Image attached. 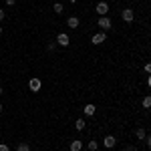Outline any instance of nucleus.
I'll list each match as a JSON object with an SVG mask.
<instances>
[{"instance_id":"f257e3e1","label":"nucleus","mask_w":151,"mask_h":151,"mask_svg":"<svg viewBox=\"0 0 151 151\" xmlns=\"http://www.w3.org/2000/svg\"><path fill=\"white\" fill-rule=\"evenodd\" d=\"M40 85H42L40 79H38V77H32V79L28 81V89H30L32 93H36V91H40Z\"/></svg>"},{"instance_id":"f03ea898","label":"nucleus","mask_w":151,"mask_h":151,"mask_svg":"<svg viewBox=\"0 0 151 151\" xmlns=\"http://www.w3.org/2000/svg\"><path fill=\"white\" fill-rule=\"evenodd\" d=\"M97 26H99V28H103V32H105V30H109V28L113 26V22H111L107 16H101V18H99V22H97Z\"/></svg>"},{"instance_id":"7ed1b4c3","label":"nucleus","mask_w":151,"mask_h":151,"mask_svg":"<svg viewBox=\"0 0 151 151\" xmlns=\"http://www.w3.org/2000/svg\"><path fill=\"white\" fill-rule=\"evenodd\" d=\"M69 42H70L69 35H65V32H58L57 35V45H60V47H69Z\"/></svg>"},{"instance_id":"20e7f679","label":"nucleus","mask_w":151,"mask_h":151,"mask_svg":"<svg viewBox=\"0 0 151 151\" xmlns=\"http://www.w3.org/2000/svg\"><path fill=\"white\" fill-rule=\"evenodd\" d=\"M105 40H107V35H105V32H95V35L91 36V42H93V45H101Z\"/></svg>"},{"instance_id":"39448f33","label":"nucleus","mask_w":151,"mask_h":151,"mask_svg":"<svg viewBox=\"0 0 151 151\" xmlns=\"http://www.w3.org/2000/svg\"><path fill=\"white\" fill-rule=\"evenodd\" d=\"M121 18H123L125 22H133V18H135V12L131 10V8H125V10L121 12Z\"/></svg>"},{"instance_id":"423d86ee","label":"nucleus","mask_w":151,"mask_h":151,"mask_svg":"<svg viewBox=\"0 0 151 151\" xmlns=\"http://www.w3.org/2000/svg\"><path fill=\"white\" fill-rule=\"evenodd\" d=\"M107 12H109V4L107 2H97V14L107 16Z\"/></svg>"},{"instance_id":"0eeeda50","label":"nucleus","mask_w":151,"mask_h":151,"mask_svg":"<svg viewBox=\"0 0 151 151\" xmlns=\"http://www.w3.org/2000/svg\"><path fill=\"white\" fill-rule=\"evenodd\" d=\"M83 113H85L87 117H93L95 113H97V107H95L93 103H87V105H85V109H83Z\"/></svg>"},{"instance_id":"6e6552de","label":"nucleus","mask_w":151,"mask_h":151,"mask_svg":"<svg viewBox=\"0 0 151 151\" xmlns=\"http://www.w3.org/2000/svg\"><path fill=\"white\" fill-rule=\"evenodd\" d=\"M115 143H117V139L113 137V135H107V137L103 139V145L107 147V149H111V147H115Z\"/></svg>"},{"instance_id":"1a4fd4ad","label":"nucleus","mask_w":151,"mask_h":151,"mask_svg":"<svg viewBox=\"0 0 151 151\" xmlns=\"http://www.w3.org/2000/svg\"><path fill=\"white\" fill-rule=\"evenodd\" d=\"M83 149V141H70V151H81Z\"/></svg>"},{"instance_id":"9d476101","label":"nucleus","mask_w":151,"mask_h":151,"mask_svg":"<svg viewBox=\"0 0 151 151\" xmlns=\"http://www.w3.org/2000/svg\"><path fill=\"white\" fill-rule=\"evenodd\" d=\"M67 24H69V28H77V26H79V18H77V16H70L69 20H67Z\"/></svg>"},{"instance_id":"9b49d317","label":"nucleus","mask_w":151,"mask_h":151,"mask_svg":"<svg viewBox=\"0 0 151 151\" xmlns=\"http://www.w3.org/2000/svg\"><path fill=\"white\" fill-rule=\"evenodd\" d=\"M85 127H87V123H85L83 119H77V121H75V129H77V131H83Z\"/></svg>"},{"instance_id":"f8f14e48","label":"nucleus","mask_w":151,"mask_h":151,"mask_svg":"<svg viewBox=\"0 0 151 151\" xmlns=\"http://www.w3.org/2000/svg\"><path fill=\"white\" fill-rule=\"evenodd\" d=\"M141 105H143V109H149V107H151V95H147V97H143V101H141Z\"/></svg>"},{"instance_id":"ddd939ff","label":"nucleus","mask_w":151,"mask_h":151,"mask_svg":"<svg viewBox=\"0 0 151 151\" xmlns=\"http://www.w3.org/2000/svg\"><path fill=\"white\" fill-rule=\"evenodd\" d=\"M135 135H137V139H145V137H147V135H145V129H137V131H135Z\"/></svg>"},{"instance_id":"4468645a","label":"nucleus","mask_w":151,"mask_h":151,"mask_svg":"<svg viewBox=\"0 0 151 151\" xmlns=\"http://www.w3.org/2000/svg\"><path fill=\"white\" fill-rule=\"evenodd\" d=\"M87 147H89L91 151H97V147H99V141H89V143H87Z\"/></svg>"},{"instance_id":"2eb2a0df","label":"nucleus","mask_w":151,"mask_h":151,"mask_svg":"<svg viewBox=\"0 0 151 151\" xmlns=\"http://www.w3.org/2000/svg\"><path fill=\"white\" fill-rule=\"evenodd\" d=\"M16 151H30V145H28V143H20V145L16 147Z\"/></svg>"},{"instance_id":"dca6fc26","label":"nucleus","mask_w":151,"mask_h":151,"mask_svg":"<svg viewBox=\"0 0 151 151\" xmlns=\"http://www.w3.org/2000/svg\"><path fill=\"white\" fill-rule=\"evenodd\" d=\"M52 10L57 12V14H60V12H63V4H60V2H57V4L52 6Z\"/></svg>"},{"instance_id":"f3484780","label":"nucleus","mask_w":151,"mask_h":151,"mask_svg":"<svg viewBox=\"0 0 151 151\" xmlns=\"http://www.w3.org/2000/svg\"><path fill=\"white\" fill-rule=\"evenodd\" d=\"M145 73L151 75V63H145Z\"/></svg>"},{"instance_id":"a211bd4d","label":"nucleus","mask_w":151,"mask_h":151,"mask_svg":"<svg viewBox=\"0 0 151 151\" xmlns=\"http://www.w3.org/2000/svg\"><path fill=\"white\" fill-rule=\"evenodd\" d=\"M0 151H10V147H8V145H4V143H0Z\"/></svg>"},{"instance_id":"6ab92c4d","label":"nucleus","mask_w":151,"mask_h":151,"mask_svg":"<svg viewBox=\"0 0 151 151\" xmlns=\"http://www.w3.org/2000/svg\"><path fill=\"white\" fill-rule=\"evenodd\" d=\"M55 47H57L55 42H48V45H47V50H55Z\"/></svg>"},{"instance_id":"aec40b11","label":"nucleus","mask_w":151,"mask_h":151,"mask_svg":"<svg viewBox=\"0 0 151 151\" xmlns=\"http://www.w3.org/2000/svg\"><path fill=\"white\" fill-rule=\"evenodd\" d=\"M145 141H147V147L151 149V135H147V137H145Z\"/></svg>"},{"instance_id":"412c9836","label":"nucleus","mask_w":151,"mask_h":151,"mask_svg":"<svg viewBox=\"0 0 151 151\" xmlns=\"http://www.w3.org/2000/svg\"><path fill=\"white\" fill-rule=\"evenodd\" d=\"M6 4H8V6H14V4H16V0H6Z\"/></svg>"},{"instance_id":"4be33fe9","label":"nucleus","mask_w":151,"mask_h":151,"mask_svg":"<svg viewBox=\"0 0 151 151\" xmlns=\"http://www.w3.org/2000/svg\"><path fill=\"white\" fill-rule=\"evenodd\" d=\"M4 16H6V12H4V10H2V8H0V20H2Z\"/></svg>"},{"instance_id":"5701e85b","label":"nucleus","mask_w":151,"mask_h":151,"mask_svg":"<svg viewBox=\"0 0 151 151\" xmlns=\"http://www.w3.org/2000/svg\"><path fill=\"white\" fill-rule=\"evenodd\" d=\"M125 151H137V149H135L133 145H129V147H127V149H125Z\"/></svg>"},{"instance_id":"b1692460","label":"nucleus","mask_w":151,"mask_h":151,"mask_svg":"<svg viewBox=\"0 0 151 151\" xmlns=\"http://www.w3.org/2000/svg\"><path fill=\"white\" fill-rule=\"evenodd\" d=\"M147 85H149V89H151V75L147 77Z\"/></svg>"},{"instance_id":"393cba45","label":"nucleus","mask_w":151,"mask_h":151,"mask_svg":"<svg viewBox=\"0 0 151 151\" xmlns=\"http://www.w3.org/2000/svg\"><path fill=\"white\" fill-rule=\"evenodd\" d=\"M67 2H73V4H75V2H77V0H67Z\"/></svg>"},{"instance_id":"a878e982","label":"nucleus","mask_w":151,"mask_h":151,"mask_svg":"<svg viewBox=\"0 0 151 151\" xmlns=\"http://www.w3.org/2000/svg\"><path fill=\"white\" fill-rule=\"evenodd\" d=\"M0 113H2V105H0Z\"/></svg>"},{"instance_id":"bb28decb","label":"nucleus","mask_w":151,"mask_h":151,"mask_svg":"<svg viewBox=\"0 0 151 151\" xmlns=\"http://www.w3.org/2000/svg\"><path fill=\"white\" fill-rule=\"evenodd\" d=\"M0 95H2V87H0Z\"/></svg>"},{"instance_id":"cd10ccee","label":"nucleus","mask_w":151,"mask_h":151,"mask_svg":"<svg viewBox=\"0 0 151 151\" xmlns=\"http://www.w3.org/2000/svg\"><path fill=\"white\" fill-rule=\"evenodd\" d=\"M0 35H2V28H0Z\"/></svg>"}]
</instances>
